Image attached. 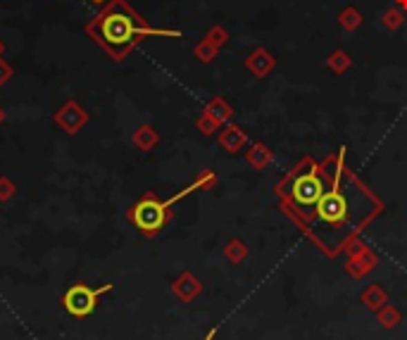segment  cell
<instances>
[{
	"mask_svg": "<svg viewBox=\"0 0 407 340\" xmlns=\"http://www.w3.org/2000/svg\"><path fill=\"white\" fill-rule=\"evenodd\" d=\"M158 143V133H155L153 126H138L136 133H133V145L141 150H150Z\"/></svg>",
	"mask_w": 407,
	"mask_h": 340,
	"instance_id": "ba28073f",
	"label": "cell"
},
{
	"mask_svg": "<svg viewBox=\"0 0 407 340\" xmlns=\"http://www.w3.org/2000/svg\"><path fill=\"white\" fill-rule=\"evenodd\" d=\"M200 290H202V283L193 276L191 272H184L174 283H171V293H174L181 302H193L198 295H200Z\"/></svg>",
	"mask_w": 407,
	"mask_h": 340,
	"instance_id": "52a82bcc",
	"label": "cell"
},
{
	"mask_svg": "<svg viewBox=\"0 0 407 340\" xmlns=\"http://www.w3.org/2000/svg\"><path fill=\"white\" fill-rule=\"evenodd\" d=\"M379 319H381V323H384L386 328H393L395 323H398L400 314L393 310V307H388V305H386V307H384V312H381V314H379Z\"/></svg>",
	"mask_w": 407,
	"mask_h": 340,
	"instance_id": "8fae6325",
	"label": "cell"
},
{
	"mask_svg": "<svg viewBox=\"0 0 407 340\" xmlns=\"http://www.w3.org/2000/svg\"><path fill=\"white\" fill-rule=\"evenodd\" d=\"M91 5H103V3H110V0H88Z\"/></svg>",
	"mask_w": 407,
	"mask_h": 340,
	"instance_id": "9a60e30c",
	"label": "cell"
},
{
	"mask_svg": "<svg viewBox=\"0 0 407 340\" xmlns=\"http://www.w3.org/2000/svg\"><path fill=\"white\" fill-rule=\"evenodd\" d=\"M129 221L136 224V229L143 236H155L164 229V224L169 221V205L167 200H158L153 191L143 193V198L129 209Z\"/></svg>",
	"mask_w": 407,
	"mask_h": 340,
	"instance_id": "7a4b0ae2",
	"label": "cell"
},
{
	"mask_svg": "<svg viewBox=\"0 0 407 340\" xmlns=\"http://www.w3.org/2000/svg\"><path fill=\"white\" fill-rule=\"evenodd\" d=\"M343 153H346V150H341V155H339V171H336V176H334V188H331L329 193H324L317 202V217L321 221H326V224H334V226H341L348 221V202L341 193Z\"/></svg>",
	"mask_w": 407,
	"mask_h": 340,
	"instance_id": "277c9868",
	"label": "cell"
},
{
	"mask_svg": "<svg viewBox=\"0 0 407 340\" xmlns=\"http://www.w3.org/2000/svg\"><path fill=\"white\" fill-rule=\"evenodd\" d=\"M53 122H55L64 133L77 136L86 124H88V112H86L77 100H64L62 105L57 107L55 115H53Z\"/></svg>",
	"mask_w": 407,
	"mask_h": 340,
	"instance_id": "5b68a950",
	"label": "cell"
},
{
	"mask_svg": "<svg viewBox=\"0 0 407 340\" xmlns=\"http://www.w3.org/2000/svg\"><path fill=\"white\" fill-rule=\"evenodd\" d=\"M115 288V283H103L100 288H91L86 283H74L72 288H67V293L62 295V305L64 312L69 317H77V319H84V317H91L98 307V298L107 290Z\"/></svg>",
	"mask_w": 407,
	"mask_h": 340,
	"instance_id": "3957f363",
	"label": "cell"
},
{
	"mask_svg": "<svg viewBox=\"0 0 407 340\" xmlns=\"http://www.w3.org/2000/svg\"><path fill=\"white\" fill-rule=\"evenodd\" d=\"M15 77V69H12V64H8L3 60V57H0V88H3L5 84H8L10 79Z\"/></svg>",
	"mask_w": 407,
	"mask_h": 340,
	"instance_id": "7c38bea8",
	"label": "cell"
},
{
	"mask_svg": "<svg viewBox=\"0 0 407 340\" xmlns=\"http://www.w3.org/2000/svg\"><path fill=\"white\" fill-rule=\"evenodd\" d=\"M214 336H217V331H210V333H207V336H205V338H202V340H212Z\"/></svg>",
	"mask_w": 407,
	"mask_h": 340,
	"instance_id": "e0dca14e",
	"label": "cell"
},
{
	"mask_svg": "<svg viewBox=\"0 0 407 340\" xmlns=\"http://www.w3.org/2000/svg\"><path fill=\"white\" fill-rule=\"evenodd\" d=\"M86 36L93 39L115 62H122L129 57V53L138 46L143 39L150 36H167V39H179V31L171 29H153L131 10L126 0H110L105 8L95 15L93 19L86 21Z\"/></svg>",
	"mask_w": 407,
	"mask_h": 340,
	"instance_id": "6da1fadb",
	"label": "cell"
},
{
	"mask_svg": "<svg viewBox=\"0 0 407 340\" xmlns=\"http://www.w3.org/2000/svg\"><path fill=\"white\" fill-rule=\"evenodd\" d=\"M321 196H324V183H321V179L314 171L312 174H303L293 183V200L300 207H317Z\"/></svg>",
	"mask_w": 407,
	"mask_h": 340,
	"instance_id": "8992f818",
	"label": "cell"
},
{
	"mask_svg": "<svg viewBox=\"0 0 407 340\" xmlns=\"http://www.w3.org/2000/svg\"><path fill=\"white\" fill-rule=\"evenodd\" d=\"M229 247H231V250H229V257H231V260H238L240 252H243V250H240V247H243V245H240V243H231V245H229Z\"/></svg>",
	"mask_w": 407,
	"mask_h": 340,
	"instance_id": "4fadbf2b",
	"label": "cell"
},
{
	"mask_svg": "<svg viewBox=\"0 0 407 340\" xmlns=\"http://www.w3.org/2000/svg\"><path fill=\"white\" fill-rule=\"evenodd\" d=\"M3 55H5V41L0 39V57H3Z\"/></svg>",
	"mask_w": 407,
	"mask_h": 340,
	"instance_id": "2e32d148",
	"label": "cell"
},
{
	"mask_svg": "<svg viewBox=\"0 0 407 340\" xmlns=\"http://www.w3.org/2000/svg\"><path fill=\"white\" fill-rule=\"evenodd\" d=\"M5 117H8V115H5V107H3V105H0V124H3V122H5Z\"/></svg>",
	"mask_w": 407,
	"mask_h": 340,
	"instance_id": "5bb4252c",
	"label": "cell"
},
{
	"mask_svg": "<svg viewBox=\"0 0 407 340\" xmlns=\"http://www.w3.org/2000/svg\"><path fill=\"white\" fill-rule=\"evenodd\" d=\"M17 196V183L10 176H0V202H8Z\"/></svg>",
	"mask_w": 407,
	"mask_h": 340,
	"instance_id": "9c48e42d",
	"label": "cell"
},
{
	"mask_svg": "<svg viewBox=\"0 0 407 340\" xmlns=\"http://www.w3.org/2000/svg\"><path fill=\"white\" fill-rule=\"evenodd\" d=\"M364 302H367L369 310H381V307H386V295L379 288H374L372 293H364Z\"/></svg>",
	"mask_w": 407,
	"mask_h": 340,
	"instance_id": "30bf717a",
	"label": "cell"
}]
</instances>
